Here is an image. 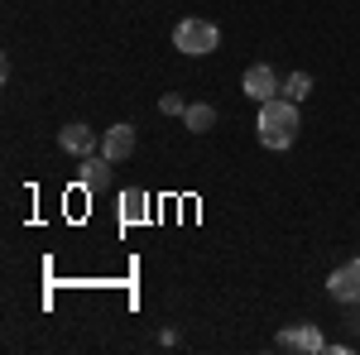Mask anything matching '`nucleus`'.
<instances>
[{"mask_svg": "<svg viewBox=\"0 0 360 355\" xmlns=\"http://www.w3.org/2000/svg\"><path fill=\"white\" fill-rule=\"evenodd\" d=\"M298 130H303L298 101H288V96H269V101H259L255 135H259L264 149H288V144H298Z\"/></svg>", "mask_w": 360, "mask_h": 355, "instance_id": "obj_1", "label": "nucleus"}, {"mask_svg": "<svg viewBox=\"0 0 360 355\" xmlns=\"http://www.w3.org/2000/svg\"><path fill=\"white\" fill-rule=\"evenodd\" d=\"M173 49L188 58H207L221 49V29L212 25V20H202V15H188L183 25L173 29Z\"/></svg>", "mask_w": 360, "mask_h": 355, "instance_id": "obj_2", "label": "nucleus"}, {"mask_svg": "<svg viewBox=\"0 0 360 355\" xmlns=\"http://www.w3.org/2000/svg\"><path fill=\"white\" fill-rule=\"evenodd\" d=\"M278 351H303V355H317V351H327V336L317 331V322H298V327H283L278 331V341H274Z\"/></svg>", "mask_w": 360, "mask_h": 355, "instance_id": "obj_3", "label": "nucleus"}, {"mask_svg": "<svg viewBox=\"0 0 360 355\" xmlns=\"http://www.w3.org/2000/svg\"><path fill=\"white\" fill-rule=\"evenodd\" d=\"M58 149H63V154H72V159H86V154H96V149H101V135H96L91 125H82V120H72V125H63V130H58Z\"/></svg>", "mask_w": 360, "mask_h": 355, "instance_id": "obj_4", "label": "nucleus"}, {"mask_svg": "<svg viewBox=\"0 0 360 355\" xmlns=\"http://www.w3.org/2000/svg\"><path fill=\"white\" fill-rule=\"evenodd\" d=\"M327 293H332L336 302H346V307H351V302H360V254L332 269V278H327Z\"/></svg>", "mask_w": 360, "mask_h": 355, "instance_id": "obj_5", "label": "nucleus"}, {"mask_svg": "<svg viewBox=\"0 0 360 355\" xmlns=\"http://www.w3.org/2000/svg\"><path fill=\"white\" fill-rule=\"evenodd\" d=\"M240 86H245L250 101H269V96H278V72L269 67V63H250Z\"/></svg>", "mask_w": 360, "mask_h": 355, "instance_id": "obj_6", "label": "nucleus"}, {"mask_svg": "<svg viewBox=\"0 0 360 355\" xmlns=\"http://www.w3.org/2000/svg\"><path fill=\"white\" fill-rule=\"evenodd\" d=\"M101 154H106L111 164H125V159L135 154V125H125V120L111 125V130L101 135Z\"/></svg>", "mask_w": 360, "mask_h": 355, "instance_id": "obj_7", "label": "nucleus"}, {"mask_svg": "<svg viewBox=\"0 0 360 355\" xmlns=\"http://www.w3.org/2000/svg\"><path fill=\"white\" fill-rule=\"evenodd\" d=\"M77 183H82L86 192H106L111 188V159L96 149V154H86L82 168H77Z\"/></svg>", "mask_w": 360, "mask_h": 355, "instance_id": "obj_8", "label": "nucleus"}, {"mask_svg": "<svg viewBox=\"0 0 360 355\" xmlns=\"http://www.w3.org/2000/svg\"><path fill=\"white\" fill-rule=\"evenodd\" d=\"M144 221H149V192L125 188L120 192V226H144Z\"/></svg>", "mask_w": 360, "mask_h": 355, "instance_id": "obj_9", "label": "nucleus"}, {"mask_svg": "<svg viewBox=\"0 0 360 355\" xmlns=\"http://www.w3.org/2000/svg\"><path fill=\"white\" fill-rule=\"evenodd\" d=\"M183 125H188L193 135H207V130H217V106H212V101H193V106L183 110Z\"/></svg>", "mask_w": 360, "mask_h": 355, "instance_id": "obj_10", "label": "nucleus"}, {"mask_svg": "<svg viewBox=\"0 0 360 355\" xmlns=\"http://www.w3.org/2000/svg\"><path fill=\"white\" fill-rule=\"evenodd\" d=\"M307 91H312V72H288L283 82H278V96H288V101H298L303 106Z\"/></svg>", "mask_w": 360, "mask_h": 355, "instance_id": "obj_11", "label": "nucleus"}, {"mask_svg": "<svg viewBox=\"0 0 360 355\" xmlns=\"http://www.w3.org/2000/svg\"><path fill=\"white\" fill-rule=\"evenodd\" d=\"M159 110H164V115H183V110H188V101H183L178 91H164V96H159Z\"/></svg>", "mask_w": 360, "mask_h": 355, "instance_id": "obj_12", "label": "nucleus"}, {"mask_svg": "<svg viewBox=\"0 0 360 355\" xmlns=\"http://www.w3.org/2000/svg\"><path fill=\"white\" fill-rule=\"evenodd\" d=\"M351 336H360V302H351Z\"/></svg>", "mask_w": 360, "mask_h": 355, "instance_id": "obj_13", "label": "nucleus"}]
</instances>
